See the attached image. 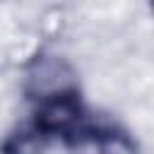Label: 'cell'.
<instances>
[{
    "label": "cell",
    "instance_id": "obj_1",
    "mask_svg": "<svg viewBox=\"0 0 154 154\" xmlns=\"http://www.w3.org/2000/svg\"><path fill=\"white\" fill-rule=\"evenodd\" d=\"M72 89H75V72L70 63H65L63 58L43 55L26 72V91L41 101L72 94Z\"/></svg>",
    "mask_w": 154,
    "mask_h": 154
},
{
    "label": "cell",
    "instance_id": "obj_2",
    "mask_svg": "<svg viewBox=\"0 0 154 154\" xmlns=\"http://www.w3.org/2000/svg\"><path fill=\"white\" fill-rule=\"evenodd\" d=\"M79 120V103L72 99V94L46 99L43 106L36 113V128L41 132H67Z\"/></svg>",
    "mask_w": 154,
    "mask_h": 154
},
{
    "label": "cell",
    "instance_id": "obj_3",
    "mask_svg": "<svg viewBox=\"0 0 154 154\" xmlns=\"http://www.w3.org/2000/svg\"><path fill=\"white\" fill-rule=\"evenodd\" d=\"M0 154H43V132L41 130H17V132H12L2 142Z\"/></svg>",
    "mask_w": 154,
    "mask_h": 154
},
{
    "label": "cell",
    "instance_id": "obj_4",
    "mask_svg": "<svg viewBox=\"0 0 154 154\" xmlns=\"http://www.w3.org/2000/svg\"><path fill=\"white\" fill-rule=\"evenodd\" d=\"M101 154H135L132 142L120 132H108L101 140Z\"/></svg>",
    "mask_w": 154,
    "mask_h": 154
},
{
    "label": "cell",
    "instance_id": "obj_5",
    "mask_svg": "<svg viewBox=\"0 0 154 154\" xmlns=\"http://www.w3.org/2000/svg\"><path fill=\"white\" fill-rule=\"evenodd\" d=\"M152 5H154V0H152Z\"/></svg>",
    "mask_w": 154,
    "mask_h": 154
}]
</instances>
